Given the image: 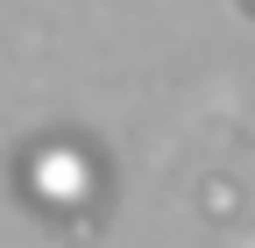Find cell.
<instances>
[{"label": "cell", "instance_id": "obj_1", "mask_svg": "<svg viewBox=\"0 0 255 248\" xmlns=\"http://www.w3.org/2000/svg\"><path fill=\"white\" fill-rule=\"evenodd\" d=\"M241 7H248V14H255V0H241Z\"/></svg>", "mask_w": 255, "mask_h": 248}]
</instances>
